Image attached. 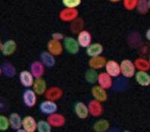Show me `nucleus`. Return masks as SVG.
Returning a JSON list of instances; mask_svg holds the SVG:
<instances>
[{"label": "nucleus", "mask_w": 150, "mask_h": 132, "mask_svg": "<svg viewBox=\"0 0 150 132\" xmlns=\"http://www.w3.org/2000/svg\"><path fill=\"white\" fill-rule=\"evenodd\" d=\"M121 73L125 78H132L135 75L134 64L128 59H125L120 64Z\"/></svg>", "instance_id": "f257e3e1"}, {"label": "nucleus", "mask_w": 150, "mask_h": 132, "mask_svg": "<svg viewBox=\"0 0 150 132\" xmlns=\"http://www.w3.org/2000/svg\"><path fill=\"white\" fill-rule=\"evenodd\" d=\"M78 10L76 8H65L59 12V17L62 21L64 22H73L78 17Z\"/></svg>", "instance_id": "f03ea898"}, {"label": "nucleus", "mask_w": 150, "mask_h": 132, "mask_svg": "<svg viewBox=\"0 0 150 132\" xmlns=\"http://www.w3.org/2000/svg\"><path fill=\"white\" fill-rule=\"evenodd\" d=\"M64 46L67 51L72 54H77L80 50V45L77 40L71 37H65L64 38Z\"/></svg>", "instance_id": "7ed1b4c3"}, {"label": "nucleus", "mask_w": 150, "mask_h": 132, "mask_svg": "<svg viewBox=\"0 0 150 132\" xmlns=\"http://www.w3.org/2000/svg\"><path fill=\"white\" fill-rule=\"evenodd\" d=\"M45 98L51 101H57L60 99L63 96V91L61 88L58 87H51L49 89H47L45 92Z\"/></svg>", "instance_id": "20e7f679"}, {"label": "nucleus", "mask_w": 150, "mask_h": 132, "mask_svg": "<svg viewBox=\"0 0 150 132\" xmlns=\"http://www.w3.org/2000/svg\"><path fill=\"white\" fill-rule=\"evenodd\" d=\"M105 69L106 73H108L111 77H117L121 73L120 64H119L116 61H113V60L107 61Z\"/></svg>", "instance_id": "39448f33"}, {"label": "nucleus", "mask_w": 150, "mask_h": 132, "mask_svg": "<svg viewBox=\"0 0 150 132\" xmlns=\"http://www.w3.org/2000/svg\"><path fill=\"white\" fill-rule=\"evenodd\" d=\"M47 122L52 127L60 128L65 124V118L63 115L60 114H52L48 116Z\"/></svg>", "instance_id": "423d86ee"}, {"label": "nucleus", "mask_w": 150, "mask_h": 132, "mask_svg": "<svg viewBox=\"0 0 150 132\" xmlns=\"http://www.w3.org/2000/svg\"><path fill=\"white\" fill-rule=\"evenodd\" d=\"M57 109H58V107H57L56 102L54 101H51V100L47 99L40 105V110L41 111V113L47 114V115L54 114L56 112Z\"/></svg>", "instance_id": "0eeeda50"}, {"label": "nucleus", "mask_w": 150, "mask_h": 132, "mask_svg": "<svg viewBox=\"0 0 150 132\" xmlns=\"http://www.w3.org/2000/svg\"><path fill=\"white\" fill-rule=\"evenodd\" d=\"M77 42L80 46L83 48H87L92 43V35L88 31H80L77 36Z\"/></svg>", "instance_id": "6e6552de"}, {"label": "nucleus", "mask_w": 150, "mask_h": 132, "mask_svg": "<svg viewBox=\"0 0 150 132\" xmlns=\"http://www.w3.org/2000/svg\"><path fill=\"white\" fill-rule=\"evenodd\" d=\"M88 108H89V114L95 117H100L103 114V110H104L101 102H99L96 99L92 100L89 102Z\"/></svg>", "instance_id": "1a4fd4ad"}, {"label": "nucleus", "mask_w": 150, "mask_h": 132, "mask_svg": "<svg viewBox=\"0 0 150 132\" xmlns=\"http://www.w3.org/2000/svg\"><path fill=\"white\" fill-rule=\"evenodd\" d=\"M45 65L41 61H34L31 64L30 72L35 78H41L45 74Z\"/></svg>", "instance_id": "9d476101"}, {"label": "nucleus", "mask_w": 150, "mask_h": 132, "mask_svg": "<svg viewBox=\"0 0 150 132\" xmlns=\"http://www.w3.org/2000/svg\"><path fill=\"white\" fill-rule=\"evenodd\" d=\"M47 49L48 52L54 56H59L63 52V46L59 41L52 39L48 42Z\"/></svg>", "instance_id": "9b49d317"}, {"label": "nucleus", "mask_w": 150, "mask_h": 132, "mask_svg": "<svg viewBox=\"0 0 150 132\" xmlns=\"http://www.w3.org/2000/svg\"><path fill=\"white\" fill-rule=\"evenodd\" d=\"M38 122L34 117L27 116L23 119L22 127L26 132H35L37 130Z\"/></svg>", "instance_id": "f8f14e48"}, {"label": "nucleus", "mask_w": 150, "mask_h": 132, "mask_svg": "<svg viewBox=\"0 0 150 132\" xmlns=\"http://www.w3.org/2000/svg\"><path fill=\"white\" fill-rule=\"evenodd\" d=\"M37 94L34 90H27L24 92L23 95V99L24 104L29 108H33L37 102Z\"/></svg>", "instance_id": "ddd939ff"}, {"label": "nucleus", "mask_w": 150, "mask_h": 132, "mask_svg": "<svg viewBox=\"0 0 150 132\" xmlns=\"http://www.w3.org/2000/svg\"><path fill=\"white\" fill-rule=\"evenodd\" d=\"M98 83L99 86H101L105 90H108L112 85V78L108 73H101L98 74Z\"/></svg>", "instance_id": "4468645a"}, {"label": "nucleus", "mask_w": 150, "mask_h": 132, "mask_svg": "<svg viewBox=\"0 0 150 132\" xmlns=\"http://www.w3.org/2000/svg\"><path fill=\"white\" fill-rule=\"evenodd\" d=\"M92 94L94 98L99 102H105L108 99V93L105 89L101 87V86H95L92 89Z\"/></svg>", "instance_id": "2eb2a0df"}, {"label": "nucleus", "mask_w": 150, "mask_h": 132, "mask_svg": "<svg viewBox=\"0 0 150 132\" xmlns=\"http://www.w3.org/2000/svg\"><path fill=\"white\" fill-rule=\"evenodd\" d=\"M107 64V60L104 57L101 55L92 57L89 61V65L91 68L94 70H99L104 66H105Z\"/></svg>", "instance_id": "dca6fc26"}, {"label": "nucleus", "mask_w": 150, "mask_h": 132, "mask_svg": "<svg viewBox=\"0 0 150 132\" xmlns=\"http://www.w3.org/2000/svg\"><path fill=\"white\" fill-rule=\"evenodd\" d=\"M74 111L75 114L80 119H84L87 118L89 114V108L88 107L82 102H77L74 106Z\"/></svg>", "instance_id": "f3484780"}, {"label": "nucleus", "mask_w": 150, "mask_h": 132, "mask_svg": "<svg viewBox=\"0 0 150 132\" xmlns=\"http://www.w3.org/2000/svg\"><path fill=\"white\" fill-rule=\"evenodd\" d=\"M20 81L23 86L29 87L33 86L34 84V76L31 72L22 71L20 74Z\"/></svg>", "instance_id": "a211bd4d"}, {"label": "nucleus", "mask_w": 150, "mask_h": 132, "mask_svg": "<svg viewBox=\"0 0 150 132\" xmlns=\"http://www.w3.org/2000/svg\"><path fill=\"white\" fill-rule=\"evenodd\" d=\"M16 49H17V44H16L15 41L9 40V41H6L4 44H2L1 51L4 55L9 56L11 54H14V52L16 51Z\"/></svg>", "instance_id": "6ab92c4d"}, {"label": "nucleus", "mask_w": 150, "mask_h": 132, "mask_svg": "<svg viewBox=\"0 0 150 132\" xmlns=\"http://www.w3.org/2000/svg\"><path fill=\"white\" fill-rule=\"evenodd\" d=\"M104 51V47L100 43H91L86 48V53L89 57H95V56L101 55Z\"/></svg>", "instance_id": "aec40b11"}, {"label": "nucleus", "mask_w": 150, "mask_h": 132, "mask_svg": "<svg viewBox=\"0 0 150 132\" xmlns=\"http://www.w3.org/2000/svg\"><path fill=\"white\" fill-rule=\"evenodd\" d=\"M137 82L143 87H147L150 85V75L146 71H140L135 75Z\"/></svg>", "instance_id": "412c9836"}, {"label": "nucleus", "mask_w": 150, "mask_h": 132, "mask_svg": "<svg viewBox=\"0 0 150 132\" xmlns=\"http://www.w3.org/2000/svg\"><path fill=\"white\" fill-rule=\"evenodd\" d=\"M33 90L38 95H42L47 90L46 81L42 78H36L33 84Z\"/></svg>", "instance_id": "4be33fe9"}, {"label": "nucleus", "mask_w": 150, "mask_h": 132, "mask_svg": "<svg viewBox=\"0 0 150 132\" xmlns=\"http://www.w3.org/2000/svg\"><path fill=\"white\" fill-rule=\"evenodd\" d=\"M41 62L47 67H53L56 64L54 55L49 52H44L41 54Z\"/></svg>", "instance_id": "5701e85b"}, {"label": "nucleus", "mask_w": 150, "mask_h": 132, "mask_svg": "<svg viewBox=\"0 0 150 132\" xmlns=\"http://www.w3.org/2000/svg\"><path fill=\"white\" fill-rule=\"evenodd\" d=\"M22 122L23 119L19 114H16V113L11 114L10 117H9V122H10V126L12 129L18 130V129H21Z\"/></svg>", "instance_id": "b1692460"}, {"label": "nucleus", "mask_w": 150, "mask_h": 132, "mask_svg": "<svg viewBox=\"0 0 150 132\" xmlns=\"http://www.w3.org/2000/svg\"><path fill=\"white\" fill-rule=\"evenodd\" d=\"M2 71L3 74L8 78H12L16 74V70L14 66L10 63H4L2 64Z\"/></svg>", "instance_id": "393cba45"}, {"label": "nucleus", "mask_w": 150, "mask_h": 132, "mask_svg": "<svg viewBox=\"0 0 150 132\" xmlns=\"http://www.w3.org/2000/svg\"><path fill=\"white\" fill-rule=\"evenodd\" d=\"M134 66L140 71H148L150 69V64L148 61L143 58H137L134 61Z\"/></svg>", "instance_id": "a878e982"}, {"label": "nucleus", "mask_w": 150, "mask_h": 132, "mask_svg": "<svg viewBox=\"0 0 150 132\" xmlns=\"http://www.w3.org/2000/svg\"><path fill=\"white\" fill-rule=\"evenodd\" d=\"M110 128V122L106 119H101L94 125V130L98 132H104Z\"/></svg>", "instance_id": "bb28decb"}, {"label": "nucleus", "mask_w": 150, "mask_h": 132, "mask_svg": "<svg viewBox=\"0 0 150 132\" xmlns=\"http://www.w3.org/2000/svg\"><path fill=\"white\" fill-rule=\"evenodd\" d=\"M98 75L97 72L96 71V70L92 69V68H91L90 70H88L86 72L85 79L89 83H96V81H98Z\"/></svg>", "instance_id": "cd10ccee"}, {"label": "nucleus", "mask_w": 150, "mask_h": 132, "mask_svg": "<svg viewBox=\"0 0 150 132\" xmlns=\"http://www.w3.org/2000/svg\"><path fill=\"white\" fill-rule=\"evenodd\" d=\"M137 8L140 14H146L150 8L148 0H139L137 5Z\"/></svg>", "instance_id": "c85d7f7f"}, {"label": "nucleus", "mask_w": 150, "mask_h": 132, "mask_svg": "<svg viewBox=\"0 0 150 132\" xmlns=\"http://www.w3.org/2000/svg\"><path fill=\"white\" fill-rule=\"evenodd\" d=\"M83 27V20L81 18H77L71 25V30L73 33H79Z\"/></svg>", "instance_id": "c756f323"}, {"label": "nucleus", "mask_w": 150, "mask_h": 132, "mask_svg": "<svg viewBox=\"0 0 150 132\" xmlns=\"http://www.w3.org/2000/svg\"><path fill=\"white\" fill-rule=\"evenodd\" d=\"M51 125H50L47 120H40L38 122L37 129L39 132H50L51 131Z\"/></svg>", "instance_id": "7c9ffc66"}, {"label": "nucleus", "mask_w": 150, "mask_h": 132, "mask_svg": "<svg viewBox=\"0 0 150 132\" xmlns=\"http://www.w3.org/2000/svg\"><path fill=\"white\" fill-rule=\"evenodd\" d=\"M62 2L65 8H77L80 5L82 0H62Z\"/></svg>", "instance_id": "2f4dec72"}, {"label": "nucleus", "mask_w": 150, "mask_h": 132, "mask_svg": "<svg viewBox=\"0 0 150 132\" xmlns=\"http://www.w3.org/2000/svg\"><path fill=\"white\" fill-rule=\"evenodd\" d=\"M139 0H123V5L128 10H132L137 8Z\"/></svg>", "instance_id": "473e14b6"}, {"label": "nucleus", "mask_w": 150, "mask_h": 132, "mask_svg": "<svg viewBox=\"0 0 150 132\" xmlns=\"http://www.w3.org/2000/svg\"><path fill=\"white\" fill-rule=\"evenodd\" d=\"M9 119L5 116H0V131H6L9 128Z\"/></svg>", "instance_id": "72a5a7b5"}, {"label": "nucleus", "mask_w": 150, "mask_h": 132, "mask_svg": "<svg viewBox=\"0 0 150 132\" xmlns=\"http://www.w3.org/2000/svg\"><path fill=\"white\" fill-rule=\"evenodd\" d=\"M52 37H53V40L60 41L61 40H62L65 38V36H64V34H61V33L56 32V33H53V34H52Z\"/></svg>", "instance_id": "f704fd0d"}, {"label": "nucleus", "mask_w": 150, "mask_h": 132, "mask_svg": "<svg viewBox=\"0 0 150 132\" xmlns=\"http://www.w3.org/2000/svg\"><path fill=\"white\" fill-rule=\"evenodd\" d=\"M146 39L148 40V41H150V29H149L146 31Z\"/></svg>", "instance_id": "c9c22d12"}, {"label": "nucleus", "mask_w": 150, "mask_h": 132, "mask_svg": "<svg viewBox=\"0 0 150 132\" xmlns=\"http://www.w3.org/2000/svg\"><path fill=\"white\" fill-rule=\"evenodd\" d=\"M109 1L111 2H113V3H116V2H120V1H122V0H109Z\"/></svg>", "instance_id": "e433bc0d"}, {"label": "nucleus", "mask_w": 150, "mask_h": 132, "mask_svg": "<svg viewBox=\"0 0 150 132\" xmlns=\"http://www.w3.org/2000/svg\"><path fill=\"white\" fill-rule=\"evenodd\" d=\"M2 42H1V40H0V49H2Z\"/></svg>", "instance_id": "4c0bfd02"}, {"label": "nucleus", "mask_w": 150, "mask_h": 132, "mask_svg": "<svg viewBox=\"0 0 150 132\" xmlns=\"http://www.w3.org/2000/svg\"><path fill=\"white\" fill-rule=\"evenodd\" d=\"M2 69H1V68H0V75H1V74H2Z\"/></svg>", "instance_id": "58836bf2"}, {"label": "nucleus", "mask_w": 150, "mask_h": 132, "mask_svg": "<svg viewBox=\"0 0 150 132\" xmlns=\"http://www.w3.org/2000/svg\"><path fill=\"white\" fill-rule=\"evenodd\" d=\"M148 2H149V7H150V0H148Z\"/></svg>", "instance_id": "ea45409f"}, {"label": "nucleus", "mask_w": 150, "mask_h": 132, "mask_svg": "<svg viewBox=\"0 0 150 132\" xmlns=\"http://www.w3.org/2000/svg\"><path fill=\"white\" fill-rule=\"evenodd\" d=\"M149 64H150V56H149Z\"/></svg>", "instance_id": "a19ab883"}]
</instances>
